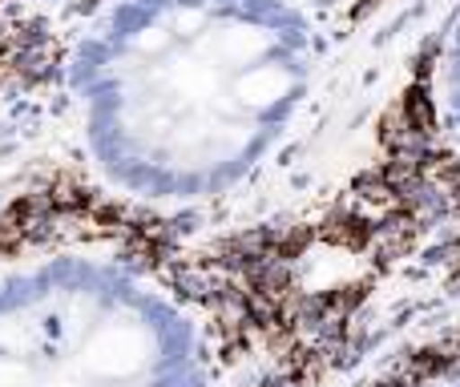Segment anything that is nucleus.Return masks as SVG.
Masks as SVG:
<instances>
[{
  "instance_id": "1",
  "label": "nucleus",
  "mask_w": 460,
  "mask_h": 387,
  "mask_svg": "<svg viewBox=\"0 0 460 387\" xmlns=\"http://www.w3.org/2000/svg\"><path fill=\"white\" fill-rule=\"evenodd\" d=\"M424 0H53L0 178L126 226H234L364 166Z\"/></svg>"
},
{
  "instance_id": "2",
  "label": "nucleus",
  "mask_w": 460,
  "mask_h": 387,
  "mask_svg": "<svg viewBox=\"0 0 460 387\" xmlns=\"http://www.w3.org/2000/svg\"><path fill=\"white\" fill-rule=\"evenodd\" d=\"M0 387H238L210 307L137 226L69 210L0 251Z\"/></svg>"
},
{
  "instance_id": "3",
  "label": "nucleus",
  "mask_w": 460,
  "mask_h": 387,
  "mask_svg": "<svg viewBox=\"0 0 460 387\" xmlns=\"http://www.w3.org/2000/svg\"><path fill=\"white\" fill-rule=\"evenodd\" d=\"M437 166L460 186V0H429L408 93Z\"/></svg>"
}]
</instances>
